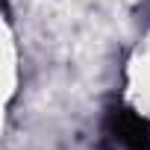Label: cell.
Wrapping results in <instances>:
<instances>
[{
	"instance_id": "6da1fadb",
	"label": "cell",
	"mask_w": 150,
	"mask_h": 150,
	"mask_svg": "<svg viewBox=\"0 0 150 150\" xmlns=\"http://www.w3.org/2000/svg\"><path fill=\"white\" fill-rule=\"evenodd\" d=\"M100 150H150L147 121L135 109H129L124 103H112L103 115Z\"/></svg>"
}]
</instances>
